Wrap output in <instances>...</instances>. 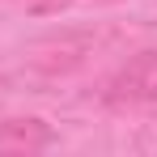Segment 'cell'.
Segmentation results:
<instances>
[{"label":"cell","mask_w":157,"mask_h":157,"mask_svg":"<svg viewBox=\"0 0 157 157\" xmlns=\"http://www.w3.org/2000/svg\"><path fill=\"white\" fill-rule=\"evenodd\" d=\"M110 106H157V51H140L110 81Z\"/></svg>","instance_id":"1"},{"label":"cell","mask_w":157,"mask_h":157,"mask_svg":"<svg viewBox=\"0 0 157 157\" xmlns=\"http://www.w3.org/2000/svg\"><path fill=\"white\" fill-rule=\"evenodd\" d=\"M55 144V132L43 119H4L0 123V157H30Z\"/></svg>","instance_id":"2"}]
</instances>
